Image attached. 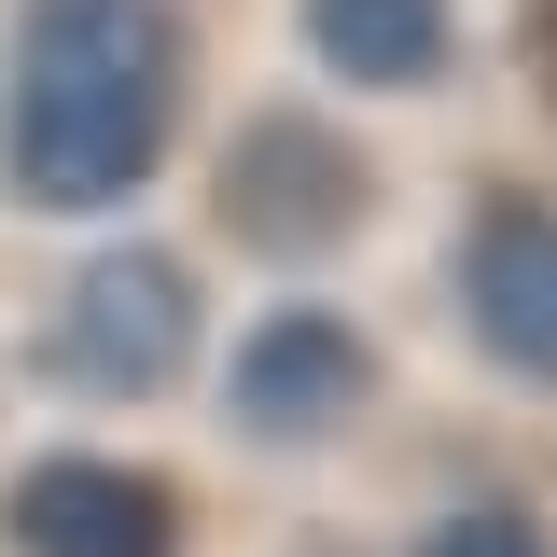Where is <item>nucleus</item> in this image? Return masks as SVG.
Here are the masks:
<instances>
[{"label": "nucleus", "instance_id": "obj_1", "mask_svg": "<svg viewBox=\"0 0 557 557\" xmlns=\"http://www.w3.org/2000/svg\"><path fill=\"white\" fill-rule=\"evenodd\" d=\"M168 112H182L168 0H28L14 98H0V182L28 209H112L153 182Z\"/></svg>", "mask_w": 557, "mask_h": 557}, {"label": "nucleus", "instance_id": "obj_2", "mask_svg": "<svg viewBox=\"0 0 557 557\" xmlns=\"http://www.w3.org/2000/svg\"><path fill=\"white\" fill-rule=\"evenodd\" d=\"M196 362V265L182 251H98L57 307V376L98 405H153Z\"/></svg>", "mask_w": 557, "mask_h": 557}, {"label": "nucleus", "instance_id": "obj_3", "mask_svg": "<svg viewBox=\"0 0 557 557\" xmlns=\"http://www.w3.org/2000/svg\"><path fill=\"white\" fill-rule=\"evenodd\" d=\"M362 209H376V182H362V153H348L321 112H251V126H237V153H223V237H251L265 265L348 251Z\"/></svg>", "mask_w": 557, "mask_h": 557}, {"label": "nucleus", "instance_id": "obj_4", "mask_svg": "<svg viewBox=\"0 0 557 557\" xmlns=\"http://www.w3.org/2000/svg\"><path fill=\"white\" fill-rule=\"evenodd\" d=\"M362 405H376V348L348 335L335 307H265V321L237 335L223 418H237L251 446H335Z\"/></svg>", "mask_w": 557, "mask_h": 557}, {"label": "nucleus", "instance_id": "obj_5", "mask_svg": "<svg viewBox=\"0 0 557 557\" xmlns=\"http://www.w3.org/2000/svg\"><path fill=\"white\" fill-rule=\"evenodd\" d=\"M460 321H474L487 362H516V376L557 391V209L544 196L474 209V237H460Z\"/></svg>", "mask_w": 557, "mask_h": 557}, {"label": "nucleus", "instance_id": "obj_6", "mask_svg": "<svg viewBox=\"0 0 557 557\" xmlns=\"http://www.w3.org/2000/svg\"><path fill=\"white\" fill-rule=\"evenodd\" d=\"M0 530L14 557H182V502L126 460H28Z\"/></svg>", "mask_w": 557, "mask_h": 557}, {"label": "nucleus", "instance_id": "obj_7", "mask_svg": "<svg viewBox=\"0 0 557 557\" xmlns=\"http://www.w3.org/2000/svg\"><path fill=\"white\" fill-rule=\"evenodd\" d=\"M446 42H460L446 0H307V57L335 70V84H391L405 98V84L446 70Z\"/></svg>", "mask_w": 557, "mask_h": 557}, {"label": "nucleus", "instance_id": "obj_8", "mask_svg": "<svg viewBox=\"0 0 557 557\" xmlns=\"http://www.w3.org/2000/svg\"><path fill=\"white\" fill-rule=\"evenodd\" d=\"M418 557H557V544H544V516H516V502H460V516L418 530Z\"/></svg>", "mask_w": 557, "mask_h": 557}, {"label": "nucleus", "instance_id": "obj_9", "mask_svg": "<svg viewBox=\"0 0 557 557\" xmlns=\"http://www.w3.org/2000/svg\"><path fill=\"white\" fill-rule=\"evenodd\" d=\"M530 70H544V98H557V0H530Z\"/></svg>", "mask_w": 557, "mask_h": 557}]
</instances>
